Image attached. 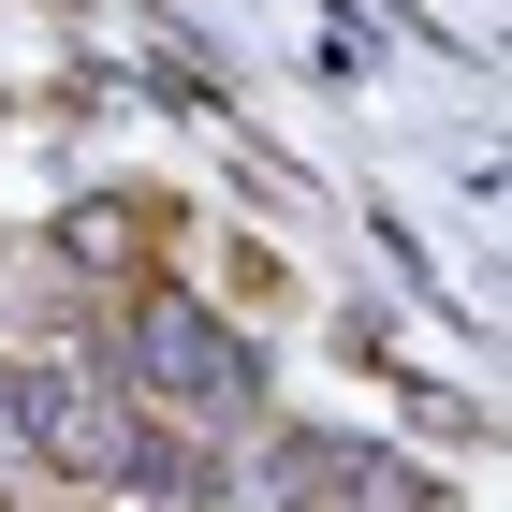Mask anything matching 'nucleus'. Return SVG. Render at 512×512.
Listing matches in <instances>:
<instances>
[{
  "mask_svg": "<svg viewBox=\"0 0 512 512\" xmlns=\"http://www.w3.org/2000/svg\"><path fill=\"white\" fill-rule=\"evenodd\" d=\"M132 381L147 395H176L191 425H249L264 410V366H249V337L220 308H191V293H147L132 308Z\"/></svg>",
  "mask_w": 512,
  "mask_h": 512,
  "instance_id": "f257e3e1",
  "label": "nucleus"
},
{
  "mask_svg": "<svg viewBox=\"0 0 512 512\" xmlns=\"http://www.w3.org/2000/svg\"><path fill=\"white\" fill-rule=\"evenodd\" d=\"M0 439H30L44 469H88V483H118L147 425H132V410H118L103 381H88V366H30V381L0 395Z\"/></svg>",
  "mask_w": 512,
  "mask_h": 512,
  "instance_id": "f03ea898",
  "label": "nucleus"
}]
</instances>
